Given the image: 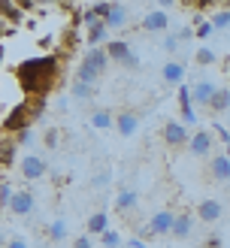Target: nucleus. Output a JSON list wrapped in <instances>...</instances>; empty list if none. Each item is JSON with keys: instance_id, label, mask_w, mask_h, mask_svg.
Segmentation results:
<instances>
[{"instance_id": "f257e3e1", "label": "nucleus", "mask_w": 230, "mask_h": 248, "mask_svg": "<svg viewBox=\"0 0 230 248\" xmlns=\"http://www.w3.org/2000/svg\"><path fill=\"white\" fill-rule=\"evenodd\" d=\"M58 76H61V58L58 55L28 58L15 67V79L21 85L24 97H48V91L58 85Z\"/></svg>"}, {"instance_id": "f03ea898", "label": "nucleus", "mask_w": 230, "mask_h": 248, "mask_svg": "<svg viewBox=\"0 0 230 248\" xmlns=\"http://www.w3.org/2000/svg\"><path fill=\"white\" fill-rule=\"evenodd\" d=\"M33 121H36V118L31 115V109L24 106V100H21L18 106H12V109H9V115H6L3 121H0V130L15 136V133H21V130H31V124H33Z\"/></svg>"}, {"instance_id": "7ed1b4c3", "label": "nucleus", "mask_w": 230, "mask_h": 248, "mask_svg": "<svg viewBox=\"0 0 230 248\" xmlns=\"http://www.w3.org/2000/svg\"><path fill=\"white\" fill-rule=\"evenodd\" d=\"M173 224H176V212H169V209H161V212H154L149 218V236H167V233H173Z\"/></svg>"}, {"instance_id": "20e7f679", "label": "nucleus", "mask_w": 230, "mask_h": 248, "mask_svg": "<svg viewBox=\"0 0 230 248\" xmlns=\"http://www.w3.org/2000/svg\"><path fill=\"white\" fill-rule=\"evenodd\" d=\"M46 160L40 155H24L18 160V172H21V179H28V182H36V179H43L46 176Z\"/></svg>"}, {"instance_id": "39448f33", "label": "nucleus", "mask_w": 230, "mask_h": 248, "mask_svg": "<svg viewBox=\"0 0 230 248\" xmlns=\"http://www.w3.org/2000/svg\"><path fill=\"white\" fill-rule=\"evenodd\" d=\"M161 133H164V142H167L169 148H182V145L191 142V133H188V127H185L182 121H167Z\"/></svg>"}, {"instance_id": "423d86ee", "label": "nucleus", "mask_w": 230, "mask_h": 248, "mask_svg": "<svg viewBox=\"0 0 230 248\" xmlns=\"http://www.w3.org/2000/svg\"><path fill=\"white\" fill-rule=\"evenodd\" d=\"M218 91V85L212 79H200V82H194V91H191V100L197 103V106H209L212 103V97Z\"/></svg>"}, {"instance_id": "0eeeda50", "label": "nucleus", "mask_w": 230, "mask_h": 248, "mask_svg": "<svg viewBox=\"0 0 230 248\" xmlns=\"http://www.w3.org/2000/svg\"><path fill=\"white\" fill-rule=\"evenodd\" d=\"M188 148H191L194 157H206V155L212 152V130H194Z\"/></svg>"}, {"instance_id": "6e6552de", "label": "nucleus", "mask_w": 230, "mask_h": 248, "mask_svg": "<svg viewBox=\"0 0 230 248\" xmlns=\"http://www.w3.org/2000/svg\"><path fill=\"white\" fill-rule=\"evenodd\" d=\"M169 28V16L161 9H152V12H145L142 16V31H149V33H164Z\"/></svg>"}, {"instance_id": "1a4fd4ad", "label": "nucleus", "mask_w": 230, "mask_h": 248, "mask_svg": "<svg viewBox=\"0 0 230 248\" xmlns=\"http://www.w3.org/2000/svg\"><path fill=\"white\" fill-rule=\"evenodd\" d=\"M137 127H139V115L133 112V109H121V112L115 115V130L121 136H133Z\"/></svg>"}, {"instance_id": "9d476101", "label": "nucleus", "mask_w": 230, "mask_h": 248, "mask_svg": "<svg viewBox=\"0 0 230 248\" xmlns=\"http://www.w3.org/2000/svg\"><path fill=\"white\" fill-rule=\"evenodd\" d=\"M82 64H88L97 76L100 73H106V67H109V55H106V46H97V48H88V55L82 58Z\"/></svg>"}, {"instance_id": "9b49d317", "label": "nucleus", "mask_w": 230, "mask_h": 248, "mask_svg": "<svg viewBox=\"0 0 230 248\" xmlns=\"http://www.w3.org/2000/svg\"><path fill=\"white\" fill-rule=\"evenodd\" d=\"M0 18H3L9 28H18L21 18H24V12L18 6V0H0Z\"/></svg>"}, {"instance_id": "f8f14e48", "label": "nucleus", "mask_w": 230, "mask_h": 248, "mask_svg": "<svg viewBox=\"0 0 230 248\" xmlns=\"http://www.w3.org/2000/svg\"><path fill=\"white\" fill-rule=\"evenodd\" d=\"M221 215H224V206L218 203V200H203V203L197 206V218L203 221V224H215Z\"/></svg>"}, {"instance_id": "ddd939ff", "label": "nucleus", "mask_w": 230, "mask_h": 248, "mask_svg": "<svg viewBox=\"0 0 230 248\" xmlns=\"http://www.w3.org/2000/svg\"><path fill=\"white\" fill-rule=\"evenodd\" d=\"M15 157H18V142H15V136H0V167H12L15 164Z\"/></svg>"}, {"instance_id": "4468645a", "label": "nucleus", "mask_w": 230, "mask_h": 248, "mask_svg": "<svg viewBox=\"0 0 230 248\" xmlns=\"http://www.w3.org/2000/svg\"><path fill=\"white\" fill-rule=\"evenodd\" d=\"M9 212L12 215H31L33 212V194L31 191H15V197H12V203H9Z\"/></svg>"}, {"instance_id": "2eb2a0df", "label": "nucleus", "mask_w": 230, "mask_h": 248, "mask_svg": "<svg viewBox=\"0 0 230 248\" xmlns=\"http://www.w3.org/2000/svg\"><path fill=\"white\" fill-rule=\"evenodd\" d=\"M137 203H139V194L133 191V188H121L118 194H115V212H133L137 209Z\"/></svg>"}, {"instance_id": "dca6fc26", "label": "nucleus", "mask_w": 230, "mask_h": 248, "mask_svg": "<svg viewBox=\"0 0 230 248\" xmlns=\"http://www.w3.org/2000/svg\"><path fill=\"white\" fill-rule=\"evenodd\" d=\"M161 76H164L167 85H182V82H185V64H182V61H167L164 70H161Z\"/></svg>"}, {"instance_id": "f3484780", "label": "nucleus", "mask_w": 230, "mask_h": 248, "mask_svg": "<svg viewBox=\"0 0 230 248\" xmlns=\"http://www.w3.org/2000/svg\"><path fill=\"white\" fill-rule=\"evenodd\" d=\"M179 109H182V124H194V100L188 85H179Z\"/></svg>"}, {"instance_id": "a211bd4d", "label": "nucleus", "mask_w": 230, "mask_h": 248, "mask_svg": "<svg viewBox=\"0 0 230 248\" xmlns=\"http://www.w3.org/2000/svg\"><path fill=\"white\" fill-rule=\"evenodd\" d=\"M106 55H109V61H121V64H124L127 55H130V43H127V40H112V43H106Z\"/></svg>"}, {"instance_id": "6ab92c4d", "label": "nucleus", "mask_w": 230, "mask_h": 248, "mask_svg": "<svg viewBox=\"0 0 230 248\" xmlns=\"http://www.w3.org/2000/svg\"><path fill=\"white\" fill-rule=\"evenodd\" d=\"M191 227H194L191 212H179V215H176V224H173V236H176V239H188V236H191Z\"/></svg>"}, {"instance_id": "aec40b11", "label": "nucleus", "mask_w": 230, "mask_h": 248, "mask_svg": "<svg viewBox=\"0 0 230 248\" xmlns=\"http://www.w3.org/2000/svg\"><path fill=\"white\" fill-rule=\"evenodd\" d=\"M212 176L218 179V182H230V155H218V157H212Z\"/></svg>"}, {"instance_id": "412c9836", "label": "nucleus", "mask_w": 230, "mask_h": 248, "mask_svg": "<svg viewBox=\"0 0 230 248\" xmlns=\"http://www.w3.org/2000/svg\"><path fill=\"white\" fill-rule=\"evenodd\" d=\"M88 236H103V233L109 230V218H106V212H94L91 218H88Z\"/></svg>"}, {"instance_id": "4be33fe9", "label": "nucleus", "mask_w": 230, "mask_h": 248, "mask_svg": "<svg viewBox=\"0 0 230 248\" xmlns=\"http://www.w3.org/2000/svg\"><path fill=\"white\" fill-rule=\"evenodd\" d=\"M127 18H130L127 6L112 3V12H109V18H106V28H109V31H112V28H124V24H127Z\"/></svg>"}, {"instance_id": "5701e85b", "label": "nucleus", "mask_w": 230, "mask_h": 248, "mask_svg": "<svg viewBox=\"0 0 230 248\" xmlns=\"http://www.w3.org/2000/svg\"><path fill=\"white\" fill-rule=\"evenodd\" d=\"M106 21H97V24H91V28H88V36H85V40H88V46L91 48H97V46H100V43H106Z\"/></svg>"}, {"instance_id": "b1692460", "label": "nucleus", "mask_w": 230, "mask_h": 248, "mask_svg": "<svg viewBox=\"0 0 230 248\" xmlns=\"http://www.w3.org/2000/svg\"><path fill=\"white\" fill-rule=\"evenodd\" d=\"M209 109L218 115V112H227L230 109V91L227 88H218L215 91V97H212V103H209Z\"/></svg>"}, {"instance_id": "393cba45", "label": "nucleus", "mask_w": 230, "mask_h": 248, "mask_svg": "<svg viewBox=\"0 0 230 248\" xmlns=\"http://www.w3.org/2000/svg\"><path fill=\"white\" fill-rule=\"evenodd\" d=\"M91 124H94L97 130H109V127H115V118H112L109 109H97V112L91 115Z\"/></svg>"}, {"instance_id": "a878e982", "label": "nucleus", "mask_w": 230, "mask_h": 248, "mask_svg": "<svg viewBox=\"0 0 230 248\" xmlns=\"http://www.w3.org/2000/svg\"><path fill=\"white\" fill-rule=\"evenodd\" d=\"M67 239V221L64 218H55L48 224V242H64Z\"/></svg>"}, {"instance_id": "bb28decb", "label": "nucleus", "mask_w": 230, "mask_h": 248, "mask_svg": "<svg viewBox=\"0 0 230 248\" xmlns=\"http://www.w3.org/2000/svg\"><path fill=\"white\" fill-rule=\"evenodd\" d=\"M70 94H73V100H91V94H94V85H85V82H76V79H73V85H70Z\"/></svg>"}, {"instance_id": "cd10ccee", "label": "nucleus", "mask_w": 230, "mask_h": 248, "mask_svg": "<svg viewBox=\"0 0 230 248\" xmlns=\"http://www.w3.org/2000/svg\"><path fill=\"white\" fill-rule=\"evenodd\" d=\"M97 79H100V76H97V73H94L88 64H79V67H76V82H85V85H97Z\"/></svg>"}, {"instance_id": "c85d7f7f", "label": "nucleus", "mask_w": 230, "mask_h": 248, "mask_svg": "<svg viewBox=\"0 0 230 248\" xmlns=\"http://www.w3.org/2000/svg\"><path fill=\"white\" fill-rule=\"evenodd\" d=\"M24 106L31 109V115H33V118H40V115H43V109H46V97H24Z\"/></svg>"}, {"instance_id": "c756f323", "label": "nucleus", "mask_w": 230, "mask_h": 248, "mask_svg": "<svg viewBox=\"0 0 230 248\" xmlns=\"http://www.w3.org/2000/svg\"><path fill=\"white\" fill-rule=\"evenodd\" d=\"M194 64H200V67L215 64V52L212 48H197V52H194Z\"/></svg>"}, {"instance_id": "7c9ffc66", "label": "nucleus", "mask_w": 230, "mask_h": 248, "mask_svg": "<svg viewBox=\"0 0 230 248\" xmlns=\"http://www.w3.org/2000/svg\"><path fill=\"white\" fill-rule=\"evenodd\" d=\"M212 28H215V31H224V28H230V9L215 12V16H212Z\"/></svg>"}, {"instance_id": "2f4dec72", "label": "nucleus", "mask_w": 230, "mask_h": 248, "mask_svg": "<svg viewBox=\"0 0 230 248\" xmlns=\"http://www.w3.org/2000/svg\"><path fill=\"white\" fill-rule=\"evenodd\" d=\"M100 245L103 248H121V236H118L115 230H106L103 236H100Z\"/></svg>"}, {"instance_id": "473e14b6", "label": "nucleus", "mask_w": 230, "mask_h": 248, "mask_svg": "<svg viewBox=\"0 0 230 248\" xmlns=\"http://www.w3.org/2000/svg\"><path fill=\"white\" fill-rule=\"evenodd\" d=\"M91 9H94L97 21H106V18H109V12H112V3H106V0H100V3H91Z\"/></svg>"}, {"instance_id": "72a5a7b5", "label": "nucleus", "mask_w": 230, "mask_h": 248, "mask_svg": "<svg viewBox=\"0 0 230 248\" xmlns=\"http://www.w3.org/2000/svg\"><path fill=\"white\" fill-rule=\"evenodd\" d=\"M212 21H200L197 24V31H194V36H197V40H209V36H212Z\"/></svg>"}, {"instance_id": "f704fd0d", "label": "nucleus", "mask_w": 230, "mask_h": 248, "mask_svg": "<svg viewBox=\"0 0 230 248\" xmlns=\"http://www.w3.org/2000/svg\"><path fill=\"white\" fill-rule=\"evenodd\" d=\"M12 197H15V191H12L6 182H0V206H9V203H12Z\"/></svg>"}, {"instance_id": "c9c22d12", "label": "nucleus", "mask_w": 230, "mask_h": 248, "mask_svg": "<svg viewBox=\"0 0 230 248\" xmlns=\"http://www.w3.org/2000/svg\"><path fill=\"white\" fill-rule=\"evenodd\" d=\"M15 142H18V148H24V145H33V133H31V130H21V133H15Z\"/></svg>"}, {"instance_id": "e433bc0d", "label": "nucleus", "mask_w": 230, "mask_h": 248, "mask_svg": "<svg viewBox=\"0 0 230 248\" xmlns=\"http://www.w3.org/2000/svg\"><path fill=\"white\" fill-rule=\"evenodd\" d=\"M73 248H94V239L88 236V233H82V236L73 239Z\"/></svg>"}, {"instance_id": "4c0bfd02", "label": "nucleus", "mask_w": 230, "mask_h": 248, "mask_svg": "<svg viewBox=\"0 0 230 248\" xmlns=\"http://www.w3.org/2000/svg\"><path fill=\"white\" fill-rule=\"evenodd\" d=\"M43 142H46L48 148H55V145H58V130H55V127H48V130L43 133Z\"/></svg>"}, {"instance_id": "58836bf2", "label": "nucleus", "mask_w": 230, "mask_h": 248, "mask_svg": "<svg viewBox=\"0 0 230 248\" xmlns=\"http://www.w3.org/2000/svg\"><path fill=\"white\" fill-rule=\"evenodd\" d=\"M121 67H127V70H139V55H127V61H124V64H121Z\"/></svg>"}, {"instance_id": "ea45409f", "label": "nucleus", "mask_w": 230, "mask_h": 248, "mask_svg": "<svg viewBox=\"0 0 230 248\" xmlns=\"http://www.w3.org/2000/svg\"><path fill=\"white\" fill-rule=\"evenodd\" d=\"M109 185V170H103L100 176H94V188H106Z\"/></svg>"}, {"instance_id": "a19ab883", "label": "nucleus", "mask_w": 230, "mask_h": 248, "mask_svg": "<svg viewBox=\"0 0 230 248\" xmlns=\"http://www.w3.org/2000/svg\"><path fill=\"white\" fill-rule=\"evenodd\" d=\"M164 48H167L169 55H173L176 48H179V36H167V40H164Z\"/></svg>"}, {"instance_id": "79ce46f5", "label": "nucleus", "mask_w": 230, "mask_h": 248, "mask_svg": "<svg viewBox=\"0 0 230 248\" xmlns=\"http://www.w3.org/2000/svg\"><path fill=\"white\" fill-rule=\"evenodd\" d=\"M6 248H28V242H24L21 236H12V239L6 242Z\"/></svg>"}, {"instance_id": "37998d69", "label": "nucleus", "mask_w": 230, "mask_h": 248, "mask_svg": "<svg viewBox=\"0 0 230 248\" xmlns=\"http://www.w3.org/2000/svg\"><path fill=\"white\" fill-rule=\"evenodd\" d=\"M176 36H179V40H194V28H182Z\"/></svg>"}, {"instance_id": "c03bdc74", "label": "nucleus", "mask_w": 230, "mask_h": 248, "mask_svg": "<svg viewBox=\"0 0 230 248\" xmlns=\"http://www.w3.org/2000/svg\"><path fill=\"white\" fill-rule=\"evenodd\" d=\"M18 6H21V12H31V9H36V3H33V0H18Z\"/></svg>"}, {"instance_id": "a18cd8bd", "label": "nucleus", "mask_w": 230, "mask_h": 248, "mask_svg": "<svg viewBox=\"0 0 230 248\" xmlns=\"http://www.w3.org/2000/svg\"><path fill=\"white\" fill-rule=\"evenodd\" d=\"M215 133H218V136H221V140H224V142H230V130H224V127H221V124H218V127H215Z\"/></svg>"}, {"instance_id": "49530a36", "label": "nucleus", "mask_w": 230, "mask_h": 248, "mask_svg": "<svg viewBox=\"0 0 230 248\" xmlns=\"http://www.w3.org/2000/svg\"><path fill=\"white\" fill-rule=\"evenodd\" d=\"M127 248H149V245H145L142 239H130V242H127Z\"/></svg>"}, {"instance_id": "de8ad7c7", "label": "nucleus", "mask_w": 230, "mask_h": 248, "mask_svg": "<svg viewBox=\"0 0 230 248\" xmlns=\"http://www.w3.org/2000/svg\"><path fill=\"white\" fill-rule=\"evenodd\" d=\"M6 31H9V28H6V21L0 18V40H3V36H6Z\"/></svg>"}, {"instance_id": "09e8293b", "label": "nucleus", "mask_w": 230, "mask_h": 248, "mask_svg": "<svg viewBox=\"0 0 230 248\" xmlns=\"http://www.w3.org/2000/svg\"><path fill=\"white\" fill-rule=\"evenodd\" d=\"M3 58H6V52H3V46H0V67H3Z\"/></svg>"}, {"instance_id": "8fccbe9b", "label": "nucleus", "mask_w": 230, "mask_h": 248, "mask_svg": "<svg viewBox=\"0 0 230 248\" xmlns=\"http://www.w3.org/2000/svg\"><path fill=\"white\" fill-rule=\"evenodd\" d=\"M6 242H9V239H3V233H0V248H6Z\"/></svg>"}, {"instance_id": "3c124183", "label": "nucleus", "mask_w": 230, "mask_h": 248, "mask_svg": "<svg viewBox=\"0 0 230 248\" xmlns=\"http://www.w3.org/2000/svg\"><path fill=\"white\" fill-rule=\"evenodd\" d=\"M227 155H230V142H227Z\"/></svg>"}]
</instances>
